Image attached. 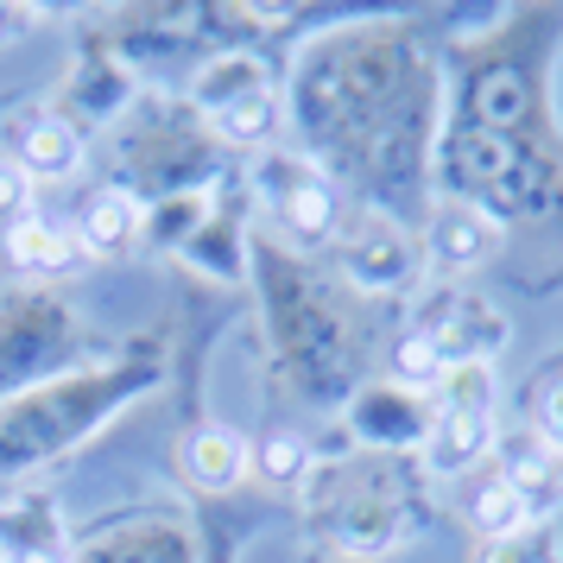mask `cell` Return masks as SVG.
I'll list each match as a JSON object with an SVG mask.
<instances>
[{
  "label": "cell",
  "instance_id": "cell-9",
  "mask_svg": "<svg viewBox=\"0 0 563 563\" xmlns=\"http://www.w3.org/2000/svg\"><path fill=\"white\" fill-rule=\"evenodd\" d=\"M500 482H507L512 494H519V500L538 512V519H544V512L563 500V487H558V456L538 443V431H532V437H512V443H507V468H500Z\"/></svg>",
  "mask_w": 563,
  "mask_h": 563
},
{
  "label": "cell",
  "instance_id": "cell-5",
  "mask_svg": "<svg viewBox=\"0 0 563 563\" xmlns=\"http://www.w3.org/2000/svg\"><path fill=\"white\" fill-rule=\"evenodd\" d=\"M494 247H500V229L487 222L482 209L450 203L431 222V266H443V273H468V266H482Z\"/></svg>",
  "mask_w": 563,
  "mask_h": 563
},
{
  "label": "cell",
  "instance_id": "cell-3",
  "mask_svg": "<svg viewBox=\"0 0 563 563\" xmlns=\"http://www.w3.org/2000/svg\"><path fill=\"white\" fill-rule=\"evenodd\" d=\"M140 234H146V209L133 203L128 190H96L77 216V247L96 260H121L140 247Z\"/></svg>",
  "mask_w": 563,
  "mask_h": 563
},
{
  "label": "cell",
  "instance_id": "cell-18",
  "mask_svg": "<svg viewBox=\"0 0 563 563\" xmlns=\"http://www.w3.org/2000/svg\"><path fill=\"white\" fill-rule=\"evenodd\" d=\"M0 563H7V558H0Z\"/></svg>",
  "mask_w": 563,
  "mask_h": 563
},
{
  "label": "cell",
  "instance_id": "cell-12",
  "mask_svg": "<svg viewBox=\"0 0 563 563\" xmlns=\"http://www.w3.org/2000/svg\"><path fill=\"white\" fill-rule=\"evenodd\" d=\"M443 374H450V361H443V349H437L431 330L399 335V349H393V380L418 386V393H437V380H443Z\"/></svg>",
  "mask_w": 563,
  "mask_h": 563
},
{
  "label": "cell",
  "instance_id": "cell-1",
  "mask_svg": "<svg viewBox=\"0 0 563 563\" xmlns=\"http://www.w3.org/2000/svg\"><path fill=\"white\" fill-rule=\"evenodd\" d=\"M197 102H203L209 128L222 133V140L254 146V140L273 133V82H266V70H260L254 57H222L197 82Z\"/></svg>",
  "mask_w": 563,
  "mask_h": 563
},
{
  "label": "cell",
  "instance_id": "cell-17",
  "mask_svg": "<svg viewBox=\"0 0 563 563\" xmlns=\"http://www.w3.org/2000/svg\"><path fill=\"white\" fill-rule=\"evenodd\" d=\"M13 563H70V558H64L57 544H32V551H20V558H13Z\"/></svg>",
  "mask_w": 563,
  "mask_h": 563
},
{
  "label": "cell",
  "instance_id": "cell-10",
  "mask_svg": "<svg viewBox=\"0 0 563 563\" xmlns=\"http://www.w3.org/2000/svg\"><path fill=\"white\" fill-rule=\"evenodd\" d=\"M468 526L487 538V544H507V538H519V532H532V526H544L519 494H512L500 475H487V482H475L468 487Z\"/></svg>",
  "mask_w": 563,
  "mask_h": 563
},
{
  "label": "cell",
  "instance_id": "cell-8",
  "mask_svg": "<svg viewBox=\"0 0 563 563\" xmlns=\"http://www.w3.org/2000/svg\"><path fill=\"white\" fill-rule=\"evenodd\" d=\"M487 443H494V418H482V411H437L431 431H424V462L437 475H456V468H468L482 456Z\"/></svg>",
  "mask_w": 563,
  "mask_h": 563
},
{
  "label": "cell",
  "instance_id": "cell-4",
  "mask_svg": "<svg viewBox=\"0 0 563 563\" xmlns=\"http://www.w3.org/2000/svg\"><path fill=\"white\" fill-rule=\"evenodd\" d=\"M285 172H291V178L266 184V203H273V216H279L298 241H330V229H335V190L323 178L298 172V165H285Z\"/></svg>",
  "mask_w": 563,
  "mask_h": 563
},
{
  "label": "cell",
  "instance_id": "cell-11",
  "mask_svg": "<svg viewBox=\"0 0 563 563\" xmlns=\"http://www.w3.org/2000/svg\"><path fill=\"white\" fill-rule=\"evenodd\" d=\"M7 254H13V266H20V273H64V266H70V254H77V234L32 216L26 229L7 234Z\"/></svg>",
  "mask_w": 563,
  "mask_h": 563
},
{
  "label": "cell",
  "instance_id": "cell-7",
  "mask_svg": "<svg viewBox=\"0 0 563 563\" xmlns=\"http://www.w3.org/2000/svg\"><path fill=\"white\" fill-rule=\"evenodd\" d=\"M13 158L26 165L32 184H64V178H77V172H82V133L70 128L64 114H38Z\"/></svg>",
  "mask_w": 563,
  "mask_h": 563
},
{
  "label": "cell",
  "instance_id": "cell-6",
  "mask_svg": "<svg viewBox=\"0 0 563 563\" xmlns=\"http://www.w3.org/2000/svg\"><path fill=\"white\" fill-rule=\"evenodd\" d=\"M247 468H254V450H247V437L222 431V424H203V431L184 443V475L209 494H229L234 482H247Z\"/></svg>",
  "mask_w": 563,
  "mask_h": 563
},
{
  "label": "cell",
  "instance_id": "cell-16",
  "mask_svg": "<svg viewBox=\"0 0 563 563\" xmlns=\"http://www.w3.org/2000/svg\"><path fill=\"white\" fill-rule=\"evenodd\" d=\"M538 443L551 456H563V380L544 386V399H538Z\"/></svg>",
  "mask_w": 563,
  "mask_h": 563
},
{
  "label": "cell",
  "instance_id": "cell-15",
  "mask_svg": "<svg viewBox=\"0 0 563 563\" xmlns=\"http://www.w3.org/2000/svg\"><path fill=\"white\" fill-rule=\"evenodd\" d=\"M32 203H38V184L26 178V165L20 158H0V241L13 229H26Z\"/></svg>",
  "mask_w": 563,
  "mask_h": 563
},
{
  "label": "cell",
  "instance_id": "cell-13",
  "mask_svg": "<svg viewBox=\"0 0 563 563\" xmlns=\"http://www.w3.org/2000/svg\"><path fill=\"white\" fill-rule=\"evenodd\" d=\"M437 411H482L494 418V367H450L443 380H437Z\"/></svg>",
  "mask_w": 563,
  "mask_h": 563
},
{
  "label": "cell",
  "instance_id": "cell-14",
  "mask_svg": "<svg viewBox=\"0 0 563 563\" xmlns=\"http://www.w3.org/2000/svg\"><path fill=\"white\" fill-rule=\"evenodd\" d=\"M254 468L266 475V482H298V475H310V437H305V431H273V437H260Z\"/></svg>",
  "mask_w": 563,
  "mask_h": 563
},
{
  "label": "cell",
  "instance_id": "cell-2",
  "mask_svg": "<svg viewBox=\"0 0 563 563\" xmlns=\"http://www.w3.org/2000/svg\"><path fill=\"white\" fill-rule=\"evenodd\" d=\"M342 266H349V279L367 285V291H393V285H406L411 273H418V247L406 241L399 222L367 216L355 229V241L342 247Z\"/></svg>",
  "mask_w": 563,
  "mask_h": 563
}]
</instances>
